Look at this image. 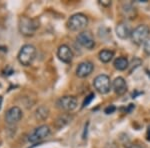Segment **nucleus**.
<instances>
[{
  "mask_svg": "<svg viewBox=\"0 0 150 148\" xmlns=\"http://www.w3.org/2000/svg\"><path fill=\"white\" fill-rule=\"evenodd\" d=\"M100 3L104 6H109L111 5V1H108V0H105V1H100Z\"/></svg>",
  "mask_w": 150,
  "mask_h": 148,
  "instance_id": "nucleus-21",
  "label": "nucleus"
},
{
  "mask_svg": "<svg viewBox=\"0 0 150 148\" xmlns=\"http://www.w3.org/2000/svg\"><path fill=\"white\" fill-rule=\"evenodd\" d=\"M93 98H94V94H93V93H90L88 96L86 97L85 100H84V102H83V105H82V107H85V106L88 105V104L93 100Z\"/></svg>",
  "mask_w": 150,
  "mask_h": 148,
  "instance_id": "nucleus-19",
  "label": "nucleus"
},
{
  "mask_svg": "<svg viewBox=\"0 0 150 148\" xmlns=\"http://www.w3.org/2000/svg\"><path fill=\"white\" fill-rule=\"evenodd\" d=\"M115 106L114 105H110V106H108V107H106L105 108V113L106 114H111V113H113L115 111Z\"/></svg>",
  "mask_w": 150,
  "mask_h": 148,
  "instance_id": "nucleus-20",
  "label": "nucleus"
},
{
  "mask_svg": "<svg viewBox=\"0 0 150 148\" xmlns=\"http://www.w3.org/2000/svg\"><path fill=\"white\" fill-rule=\"evenodd\" d=\"M127 148H142V147L139 146V145H136V144H131L130 146H128Z\"/></svg>",
  "mask_w": 150,
  "mask_h": 148,
  "instance_id": "nucleus-23",
  "label": "nucleus"
},
{
  "mask_svg": "<svg viewBox=\"0 0 150 148\" xmlns=\"http://www.w3.org/2000/svg\"><path fill=\"white\" fill-rule=\"evenodd\" d=\"M77 42L83 47H85L86 49H92L95 46V41H94V37L92 33L89 32V31H82L79 33L76 37Z\"/></svg>",
  "mask_w": 150,
  "mask_h": 148,
  "instance_id": "nucleus-8",
  "label": "nucleus"
},
{
  "mask_svg": "<svg viewBox=\"0 0 150 148\" xmlns=\"http://www.w3.org/2000/svg\"><path fill=\"white\" fill-rule=\"evenodd\" d=\"M57 56L64 63H70L73 59V52H72L71 48L68 45L63 44L59 46L57 50Z\"/></svg>",
  "mask_w": 150,
  "mask_h": 148,
  "instance_id": "nucleus-10",
  "label": "nucleus"
},
{
  "mask_svg": "<svg viewBox=\"0 0 150 148\" xmlns=\"http://www.w3.org/2000/svg\"><path fill=\"white\" fill-rule=\"evenodd\" d=\"M22 118V110L17 106L11 107L5 114V121L8 124H16Z\"/></svg>",
  "mask_w": 150,
  "mask_h": 148,
  "instance_id": "nucleus-9",
  "label": "nucleus"
},
{
  "mask_svg": "<svg viewBox=\"0 0 150 148\" xmlns=\"http://www.w3.org/2000/svg\"><path fill=\"white\" fill-rule=\"evenodd\" d=\"M87 24H88V19L86 15L82 13H76L69 18L68 28L71 31H79L85 28Z\"/></svg>",
  "mask_w": 150,
  "mask_h": 148,
  "instance_id": "nucleus-5",
  "label": "nucleus"
},
{
  "mask_svg": "<svg viewBox=\"0 0 150 148\" xmlns=\"http://www.w3.org/2000/svg\"><path fill=\"white\" fill-rule=\"evenodd\" d=\"M50 134V128L47 125H41L39 127H37L36 129H34L32 133L29 135L28 140L32 143L38 142L40 140L46 138L48 135Z\"/></svg>",
  "mask_w": 150,
  "mask_h": 148,
  "instance_id": "nucleus-7",
  "label": "nucleus"
},
{
  "mask_svg": "<svg viewBox=\"0 0 150 148\" xmlns=\"http://www.w3.org/2000/svg\"><path fill=\"white\" fill-rule=\"evenodd\" d=\"M93 86L96 89V91L100 94H107L110 91L112 83L110 81L109 76L105 74H101L95 77L93 81Z\"/></svg>",
  "mask_w": 150,
  "mask_h": 148,
  "instance_id": "nucleus-4",
  "label": "nucleus"
},
{
  "mask_svg": "<svg viewBox=\"0 0 150 148\" xmlns=\"http://www.w3.org/2000/svg\"><path fill=\"white\" fill-rule=\"evenodd\" d=\"M37 27L38 24L34 19L25 17V16L19 19V30L21 34L25 36H32Z\"/></svg>",
  "mask_w": 150,
  "mask_h": 148,
  "instance_id": "nucleus-3",
  "label": "nucleus"
},
{
  "mask_svg": "<svg viewBox=\"0 0 150 148\" xmlns=\"http://www.w3.org/2000/svg\"><path fill=\"white\" fill-rule=\"evenodd\" d=\"M112 88L117 95H123L127 91V84L123 77H116L112 82Z\"/></svg>",
  "mask_w": 150,
  "mask_h": 148,
  "instance_id": "nucleus-12",
  "label": "nucleus"
},
{
  "mask_svg": "<svg viewBox=\"0 0 150 148\" xmlns=\"http://www.w3.org/2000/svg\"><path fill=\"white\" fill-rule=\"evenodd\" d=\"M146 136H147V140H149V141H150V126H148V128H147Z\"/></svg>",
  "mask_w": 150,
  "mask_h": 148,
  "instance_id": "nucleus-22",
  "label": "nucleus"
},
{
  "mask_svg": "<svg viewBox=\"0 0 150 148\" xmlns=\"http://www.w3.org/2000/svg\"><path fill=\"white\" fill-rule=\"evenodd\" d=\"M150 34V28L147 25H138L134 30L131 32V39L135 44L141 45L149 38Z\"/></svg>",
  "mask_w": 150,
  "mask_h": 148,
  "instance_id": "nucleus-2",
  "label": "nucleus"
},
{
  "mask_svg": "<svg viewBox=\"0 0 150 148\" xmlns=\"http://www.w3.org/2000/svg\"><path fill=\"white\" fill-rule=\"evenodd\" d=\"M2 101H3V98H2V96H0V109H1L2 106Z\"/></svg>",
  "mask_w": 150,
  "mask_h": 148,
  "instance_id": "nucleus-24",
  "label": "nucleus"
},
{
  "mask_svg": "<svg viewBox=\"0 0 150 148\" xmlns=\"http://www.w3.org/2000/svg\"><path fill=\"white\" fill-rule=\"evenodd\" d=\"M143 50H144L145 54L150 56V38H148V39L143 43Z\"/></svg>",
  "mask_w": 150,
  "mask_h": 148,
  "instance_id": "nucleus-18",
  "label": "nucleus"
},
{
  "mask_svg": "<svg viewBox=\"0 0 150 148\" xmlns=\"http://www.w3.org/2000/svg\"><path fill=\"white\" fill-rule=\"evenodd\" d=\"M113 65H114V67L117 70H119V71H123V70L128 68L129 63H128V60H127L126 57H118L114 60Z\"/></svg>",
  "mask_w": 150,
  "mask_h": 148,
  "instance_id": "nucleus-14",
  "label": "nucleus"
},
{
  "mask_svg": "<svg viewBox=\"0 0 150 148\" xmlns=\"http://www.w3.org/2000/svg\"><path fill=\"white\" fill-rule=\"evenodd\" d=\"M69 121H70L69 116L63 115V116H60V117L58 118L57 121H56V124L58 126V128H61V127H63V126L66 124V123H68Z\"/></svg>",
  "mask_w": 150,
  "mask_h": 148,
  "instance_id": "nucleus-17",
  "label": "nucleus"
},
{
  "mask_svg": "<svg viewBox=\"0 0 150 148\" xmlns=\"http://www.w3.org/2000/svg\"><path fill=\"white\" fill-rule=\"evenodd\" d=\"M94 69V65L92 62L90 61H84L81 62L80 64L77 66L76 69V75L80 78H84V77H87L88 75H90L92 73Z\"/></svg>",
  "mask_w": 150,
  "mask_h": 148,
  "instance_id": "nucleus-11",
  "label": "nucleus"
},
{
  "mask_svg": "<svg viewBox=\"0 0 150 148\" xmlns=\"http://www.w3.org/2000/svg\"><path fill=\"white\" fill-rule=\"evenodd\" d=\"M36 56V48L31 44H26L21 47L18 53V61L24 66H29L32 64Z\"/></svg>",
  "mask_w": 150,
  "mask_h": 148,
  "instance_id": "nucleus-1",
  "label": "nucleus"
},
{
  "mask_svg": "<svg viewBox=\"0 0 150 148\" xmlns=\"http://www.w3.org/2000/svg\"><path fill=\"white\" fill-rule=\"evenodd\" d=\"M99 59H100L101 62L103 63H108L112 60V58L114 57V52L112 50H108V49H104L101 50L99 52Z\"/></svg>",
  "mask_w": 150,
  "mask_h": 148,
  "instance_id": "nucleus-15",
  "label": "nucleus"
},
{
  "mask_svg": "<svg viewBox=\"0 0 150 148\" xmlns=\"http://www.w3.org/2000/svg\"><path fill=\"white\" fill-rule=\"evenodd\" d=\"M131 29L126 22H119L116 26V34L120 39H126L131 36Z\"/></svg>",
  "mask_w": 150,
  "mask_h": 148,
  "instance_id": "nucleus-13",
  "label": "nucleus"
},
{
  "mask_svg": "<svg viewBox=\"0 0 150 148\" xmlns=\"http://www.w3.org/2000/svg\"><path fill=\"white\" fill-rule=\"evenodd\" d=\"M48 114H49L48 108L44 107V106H41V107L38 108L37 111H36V117H37L38 119L44 120L48 117Z\"/></svg>",
  "mask_w": 150,
  "mask_h": 148,
  "instance_id": "nucleus-16",
  "label": "nucleus"
},
{
  "mask_svg": "<svg viewBox=\"0 0 150 148\" xmlns=\"http://www.w3.org/2000/svg\"><path fill=\"white\" fill-rule=\"evenodd\" d=\"M57 107L64 111H72L77 107V99L74 96H63L57 100Z\"/></svg>",
  "mask_w": 150,
  "mask_h": 148,
  "instance_id": "nucleus-6",
  "label": "nucleus"
}]
</instances>
